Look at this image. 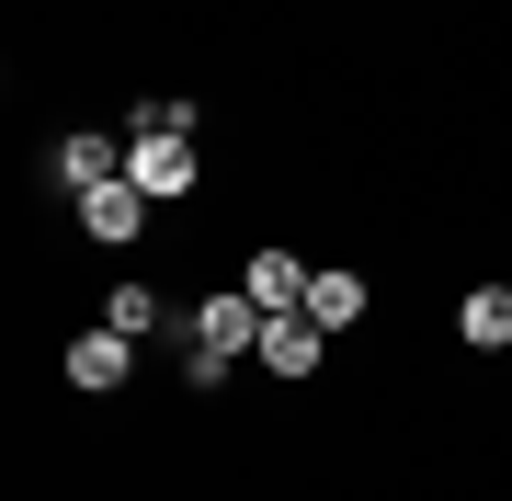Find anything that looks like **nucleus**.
<instances>
[{
    "label": "nucleus",
    "mask_w": 512,
    "mask_h": 501,
    "mask_svg": "<svg viewBox=\"0 0 512 501\" xmlns=\"http://www.w3.org/2000/svg\"><path fill=\"white\" fill-rule=\"evenodd\" d=\"M80 228H92V240H114V251H126L137 228H148V194H137V183H103V194H80Z\"/></svg>",
    "instance_id": "0eeeda50"
},
{
    "label": "nucleus",
    "mask_w": 512,
    "mask_h": 501,
    "mask_svg": "<svg viewBox=\"0 0 512 501\" xmlns=\"http://www.w3.org/2000/svg\"><path fill=\"white\" fill-rule=\"evenodd\" d=\"M456 342L512 353V285H467V297H456Z\"/></svg>",
    "instance_id": "423d86ee"
},
{
    "label": "nucleus",
    "mask_w": 512,
    "mask_h": 501,
    "mask_svg": "<svg viewBox=\"0 0 512 501\" xmlns=\"http://www.w3.org/2000/svg\"><path fill=\"white\" fill-rule=\"evenodd\" d=\"M239 353H262V308H251V285H228V297H205V308L183 319V376H194V388H217Z\"/></svg>",
    "instance_id": "f257e3e1"
},
{
    "label": "nucleus",
    "mask_w": 512,
    "mask_h": 501,
    "mask_svg": "<svg viewBox=\"0 0 512 501\" xmlns=\"http://www.w3.org/2000/svg\"><path fill=\"white\" fill-rule=\"evenodd\" d=\"M308 319L319 331H353L365 319V274H308Z\"/></svg>",
    "instance_id": "1a4fd4ad"
},
{
    "label": "nucleus",
    "mask_w": 512,
    "mask_h": 501,
    "mask_svg": "<svg viewBox=\"0 0 512 501\" xmlns=\"http://www.w3.org/2000/svg\"><path fill=\"white\" fill-rule=\"evenodd\" d=\"M57 183H69V194H103V183H126V149H114V137H92V126H80V137H57Z\"/></svg>",
    "instance_id": "20e7f679"
},
{
    "label": "nucleus",
    "mask_w": 512,
    "mask_h": 501,
    "mask_svg": "<svg viewBox=\"0 0 512 501\" xmlns=\"http://www.w3.org/2000/svg\"><path fill=\"white\" fill-rule=\"evenodd\" d=\"M126 365H137V342H126V331L69 342V388H126Z\"/></svg>",
    "instance_id": "6e6552de"
},
{
    "label": "nucleus",
    "mask_w": 512,
    "mask_h": 501,
    "mask_svg": "<svg viewBox=\"0 0 512 501\" xmlns=\"http://www.w3.org/2000/svg\"><path fill=\"white\" fill-rule=\"evenodd\" d=\"M103 331H160V285H114V297H103Z\"/></svg>",
    "instance_id": "9d476101"
},
{
    "label": "nucleus",
    "mask_w": 512,
    "mask_h": 501,
    "mask_svg": "<svg viewBox=\"0 0 512 501\" xmlns=\"http://www.w3.org/2000/svg\"><path fill=\"white\" fill-rule=\"evenodd\" d=\"M126 183H137L148 205L194 194V137H126Z\"/></svg>",
    "instance_id": "f03ea898"
},
{
    "label": "nucleus",
    "mask_w": 512,
    "mask_h": 501,
    "mask_svg": "<svg viewBox=\"0 0 512 501\" xmlns=\"http://www.w3.org/2000/svg\"><path fill=\"white\" fill-rule=\"evenodd\" d=\"M239 285H251L262 319H274V308H308V262H296V251H251V262H239Z\"/></svg>",
    "instance_id": "39448f33"
},
{
    "label": "nucleus",
    "mask_w": 512,
    "mask_h": 501,
    "mask_svg": "<svg viewBox=\"0 0 512 501\" xmlns=\"http://www.w3.org/2000/svg\"><path fill=\"white\" fill-rule=\"evenodd\" d=\"M319 353H330V331H319L308 308H274V319H262V365H274V376H319Z\"/></svg>",
    "instance_id": "7ed1b4c3"
}]
</instances>
